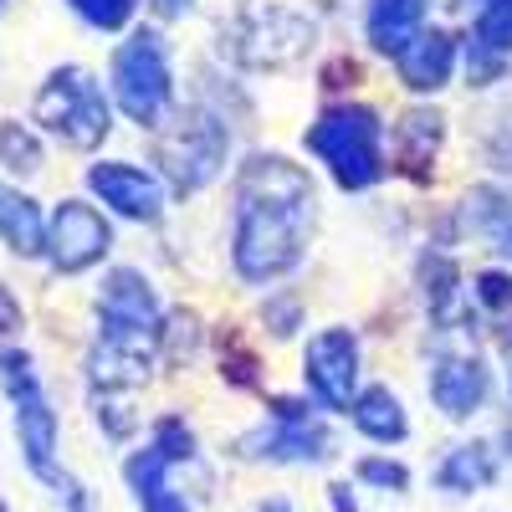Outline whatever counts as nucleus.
I'll use <instances>...</instances> for the list:
<instances>
[{"label": "nucleus", "instance_id": "nucleus-24", "mask_svg": "<svg viewBox=\"0 0 512 512\" xmlns=\"http://www.w3.org/2000/svg\"><path fill=\"white\" fill-rule=\"evenodd\" d=\"M0 6H6V0H0Z\"/></svg>", "mask_w": 512, "mask_h": 512}, {"label": "nucleus", "instance_id": "nucleus-16", "mask_svg": "<svg viewBox=\"0 0 512 512\" xmlns=\"http://www.w3.org/2000/svg\"><path fill=\"white\" fill-rule=\"evenodd\" d=\"M441 113L436 108H420V113H405L400 118V164L405 175H425L436 164V149H441Z\"/></svg>", "mask_w": 512, "mask_h": 512}, {"label": "nucleus", "instance_id": "nucleus-1", "mask_svg": "<svg viewBox=\"0 0 512 512\" xmlns=\"http://www.w3.org/2000/svg\"><path fill=\"white\" fill-rule=\"evenodd\" d=\"M313 231V185L297 164L256 154L241 169V216H236V272L246 282H277L303 262Z\"/></svg>", "mask_w": 512, "mask_h": 512}, {"label": "nucleus", "instance_id": "nucleus-8", "mask_svg": "<svg viewBox=\"0 0 512 512\" xmlns=\"http://www.w3.org/2000/svg\"><path fill=\"white\" fill-rule=\"evenodd\" d=\"M113 246V231L108 221L98 216L93 205H82V200H62L52 210V226H47V256H52V267L57 272H82V267H93L103 262Z\"/></svg>", "mask_w": 512, "mask_h": 512}, {"label": "nucleus", "instance_id": "nucleus-2", "mask_svg": "<svg viewBox=\"0 0 512 512\" xmlns=\"http://www.w3.org/2000/svg\"><path fill=\"white\" fill-rule=\"evenodd\" d=\"M308 149L328 164V175L344 185V190H369L384 175V159H379V113L374 108H359V103L328 108L313 123Z\"/></svg>", "mask_w": 512, "mask_h": 512}, {"label": "nucleus", "instance_id": "nucleus-20", "mask_svg": "<svg viewBox=\"0 0 512 512\" xmlns=\"http://www.w3.org/2000/svg\"><path fill=\"white\" fill-rule=\"evenodd\" d=\"M67 6L88 21V26H98V31H118L128 16H134L139 0H67Z\"/></svg>", "mask_w": 512, "mask_h": 512}, {"label": "nucleus", "instance_id": "nucleus-6", "mask_svg": "<svg viewBox=\"0 0 512 512\" xmlns=\"http://www.w3.org/2000/svg\"><path fill=\"white\" fill-rule=\"evenodd\" d=\"M159 159H164V175L175 180V190L210 185L221 175V164H226V128H221V118L185 113L175 128H169Z\"/></svg>", "mask_w": 512, "mask_h": 512}, {"label": "nucleus", "instance_id": "nucleus-11", "mask_svg": "<svg viewBox=\"0 0 512 512\" xmlns=\"http://www.w3.org/2000/svg\"><path fill=\"white\" fill-rule=\"evenodd\" d=\"M395 67H400V82L410 93H441L456 72V36L451 31H420L395 57Z\"/></svg>", "mask_w": 512, "mask_h": 512}, {"label": "nucleus", "instance_id": "nucleus-13", "mask_svg": "<svg viewBox=\"0 0 512 512\" xmlns=\"http://www.w3.org/2000/svg\"><path fill=\"white\" fill-rule=\"evenodd\" d=\"M487 395V374L477 359H446L436 369V400L446 415H472Z\"/></svg>", "mask_w": 512, "mask_h": 512}, {"label": "nucleus", "instance_id": "nucleus-3", "mask_svg": "<svg viewBox=\"0 0 512 512\" xmlns=\"http://www.w3.org/2000/svg\"><path fill=\"white\" fill-rule=\"evenodd\" d=\"M226 52L241 67L256 72H272V67H292L297 57H308L313 47V21L303 11H287V6H246L226 31Z\"/></svg>", "mask_w": 512, "mask_h": 512}, {"label": "nucleus", "instance_id": "nucleus-12", "mask_svg": "<svg viewBox=\"0 0 512 512\" xmlns=\"http://www.w3.org/2000/svg\"><path fill=\"white\" fill-rule=\"evenodd\" d=\"M425 0H369V47L379 57H400L425 31Z\"/></svg>", "mask_w": 512, "mask_h": 512}, {"label": "nucleus", "instance_id": "nucleus-7", "mask_svg": "<svg viewBox=\"0 0 512 512\" xmlns=\"http://www.w3.org/2000/svg\"><path fill=\"white\" fill-rule=\"evenodd\" d=\"M103 338L118 349H134V354H149L154 338H159V303H154V287L139 277V272H113L103 282Z\"/></svg>", "mask_w": 512, "mask_h": 512}, {"label": "nucleus", "instance_id": "nucleus-9", "mask_svg": "<svg viewBox=\"0 0 512 512\" xmlns=\"http://www.w3.org/2000/svg\"><path fill=\"white\" fill-rule=\"evenodd\" d=\"M88 185H93V195L103 205H113L118 216H128V221H154L164 210V185L149 175V169H139V164H118V159L93 164Z\"/></svg>", "mask_w": 512, "mask_h": 512}, {"label": "nucleus", "instance_id": "nucleus-22", "mask_svg": "<svg viewBox=\"0 0 512 512\" xmlns=\"http://www.w3.org/2000/svg\"><path fill=\"white\" fill-rule=\"evenodd\" d=\"M21 328V308H16V297H11V287L0 282V333H16Z\"/></svg>", "mask_w": 512, "mask_h": 512}, {"label": "nucleus", "instance_id": "nucleus-4", "mask_svg": "<svg viewBox=\"0 0 512 512\" xmlns=\"http://www.w3.org/2000/svg\"><path fill=\"white\" fill-rule=\"evenodd\" d=\"M36 123L72 149H98L108 139V98L82 67H57L36 93Z\"/></svg>", "mask_w": 512, "mask_h": 512}, {"label": "nucleus", "instance_id": "nucleus-21", "mask_svg": "<svg viewBox=\"0 0 512 512\" xmlns=\"http://www.w3.org/2000/svg\"><path fill=\"white\" fill-rule=\"evenodd\" d=\"M477 287H482V303H492V308L512 303V272H482Z\"/></svg>", "mask_w": 512, "mask_h": 512}, {"label": "nucleus", "instance_id": "nucleus-23", "mask_svg": "<svg viewBox=\"0 0 512 512\" xmlns=\"http://www.w3.org/2000/svg\"><path fill=\"white\" fill-rule=\"evenodd\" d=\"M169 6H175V0H169Z\"/></svg>", "mask_w": 512, "mask_h": 512}, {"label": "nucleus", "instance_id": "nucleus-18", "mask_svg": "<svg viewBox=\"0 0 512 512\" xmlns=\"http://www.w3.org/2000/svg\"><path fill=\"white\" fill-rule=\"evenodd\" d=\"M359 425H364L369 436H379V441H400V436H405L400 405H395V395H384V390H369V395L359 400Z\"/></svg>", "mask_w": 512, "mask_h": 512}, {"label": "nucleus", "instance_id": "nucleus-15", "mask_svg": "<svg viewBox=\"0 0 512 512\" xmlns=\"http://www.w3.org/2000/svg\"><path fill=\"white\" fill-rule=\"evenodd\" d=\"M461 216H466V226H472L477 236H487L492 246L512 251V195L507 190H497V185L472 190L466 205H461Z\"/></svg>", "mask_w": 512, "mask_h": 512}, {"label": "nucleus", "instance_id": "nucleus-14", "mask_svg": "<svg viewBox=\"0 0 512 512\" xmlns=\"http://www.w3.org/2000/svg\"><path fill=\"white\" fill-rule=\"evenodd\" d=\"M0 236H6L11 251H21V256L47 251V221H41V205H31L26 195L0 185Z\"/></svg>", "mask_w": 512, "mask_h": 512}, {"label": "nucleus", "instance_id": "nucleus-10", "mask_svg": "<svg viewBox=\"0 0 512 512\" xmlns=\"http://www.w3.org/2000/svg\"><path fill=\"white\" fill-rule=\"evenodd\" d=\"M354 374H359V349L349 328H328L308 344V379L328 405H344L354 395Z\"/></svg>", "mask_w": 512, "mask_h": 512}, {"label": "nucleus", "instance_id": "nucleus-5", "mask_svg": "<svg viewBox=\"0 0 512 512\" xmlns=\"http://www.w3.org/2000/svg\"><path fill=\"white\" fill-rule=\"evenodd\" d=\"M113 98L118 108L154 128L164 123V108H169V57H164V41L154 31H134L113 52Z\"/></svg>", "mask_w": 512, "mask_h": 512}, {"label": "nucleus", "instance_id": "nucleus-17", "mask_svg": "<svg viewBox=\"0 0 512 512\" xmlns=\"http://www.w3.org/2000/svg\"><path fill=\"white\" fill-rule=\"evenodd\" d=\"M0 164L11 175H36L41 169V139L16 118H0Z\"/></svg>", "mask_w": 512, "mask_h": 512}, {"label": "nucleus", "instance_id": "nucleus-25", "mask_svg": "<svg viewBox=\"0 0 512 512\" xmlns=\"http://www.w3.org/2000/svg\"><path fill=\"white\" fill-rule=\"evenodd\" d=\"M0 512H6V507H0Z\"/></svg>", "mask_w": 512, "mask_h": 512}, {"label": "nucleus", "instance_id": "nucleus-19", "mask_svg": "<svg viewBox=\"0 0 512 512\" xmlns=\"http://www.w3.org/2000/svg\"><path fill=\"white\" fill-rule=\"evenodd\" d=\"M482 47H492L497 57L512 52V0H482L477 11V31H472Z\"/></svg>", "mask_w": 512, "mask_h": 512}]
</instances>
